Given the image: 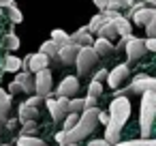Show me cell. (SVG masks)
<instances>
[{
    "instance_id": "obj_25",
    "label": "cell",
    "mask_w": 156,
    "mask_h": 146,
    "mask_svg": "<svg viewBox=\"0 0 156 146\" xmlns=\"http://www.w3.org/2000/svg\"><path fill=\"white\" fill-rule=\"evenodd\" d=\"M103 24H105V17H103V13H96V15L90 20V24H88L86 28H88V32H90V35H94V32H98V28H101Z\"/></svg>"
},
{
    "instance_id": "obj_41",
    "label": "cell",
    "mask_w": 156,
    "mask_h": 146,
    "mask_svg": "<svg viewBox=\"0 0 156 146\" xmlns=\"http://www.w3.org/2000/svg\"><path fill=\"white\" fill-rule=\"evenodd\" d=\"M15 5V0H0V9H9Z\"/></svg>"
},
{
    "instance_id": "obj_28",
    "label": "cell",
    "mask_w": 156,
    "mask_h": 146,
    "mask_svg": "<svg viewBox=\"0 0 156 146\" xmlns=\"http://www.w3.org/2000/svg\"><path fill=\"white\" fill-rule=\"evenodd\" d=\"M126 7H133V0H107V9L111 11H120Z\"/></svg>"
},
{
    "instance_id": "obj_38",
    "label": "cell",
    "mask_w": 156,
    "mask_h": 146,
    "mask_svg": "<svg viewBox=\"0 0 156 146\" xmlns=\"http://www.w3.org/2000/svg\"><path fill=\"white\" fill-rule=\"evenodd\" d=\"M88 146H111V144H107L103 137H98V140H90V142H88Z\"/></svg>"
},
{
    "instance_id": "obj_30",
    "label": "cell",
    "mask_w": 156,
    "mask_h": 146,
    "mask_svg": "<svg viewBox=\"0 0 156 146\" xmlns=\"http://www.w3.org/2000/svg\"><path fill=\"white\" fill-rule=\"evenodd\" d=\"M79 116H81V114H66V118L62 120V131H71V129L79 122Z\"/></svg>"
},
{
    "instance_id": "obj_6",
    "label": "cell",
    "mask_w": 156,
    "mask_h": 146,
    "mask_svg": "<svg viewBox=\"0 0 156 146\" xmlns=\"http://www.w3.org/2000/svg\"><path fill=\"white\" fill-rule=\"evenodd\" d=\"M49 62H51V60H49L45 54H41V52L26 54V58H22V71H30V73L34 75V73H39V71L47 69Z\"/></svg>"
},
{
    "instance_id": "obj_12",
    "label": "cell",
    "mask_w": 156,
    "mask_h": 146,
    "mask_svg": "<svg viewBox=\"0 0 156 146\" xmlns=\"http://www.w3.org/2000/svg\"><path fill=\"white\" fill-rule=\"evenodd\" d=\"M71 43H75L77 47H88V45H92V43H94V37L88 32V28H86V26H81L77 32H73V35H71Z\"/></svg>"
},
{
    "instance_id": "obj_43",
    "label": "cell",
    "mask_w": 156,
    "mask_h": 146,
    "mask_svg": "<svg viewBox=\"0 0 156 146\" xmlns=\"http://www.w3.org/2000/svg\"><path fill=\"white\" fill-rule=\"evenodd\" d=\"M2 146H11V144H2Z\"/></svg>"
},
{
    "instance_id": "obj_22",
    "label": "cell",
    "mask_w": 156,
    "mask_h": 146,
    "mask_svg": "<svg viewBox=\"0 0 156 146\" xmlns=\"http://www.w3.org/2000/svg\"><path fill=\"white\" fill-rule=\"evenodd\" d=\"M51 41L56 43V45H66V43H71V35L69 32H64L62 28H54L51 30Z\"/></svg>"
},
{
    "instance_id": "obj_21",
    "label": "cell",
    "mask_w": 156,
    "mask_h": 146,
    "mask_svg": "<svg viewBox=\"0 0 156 146\" xmlns=\"http://www.w3.org/2000/svg\"><path fill=\"white\" fill-rule=\"evenodd\" d=\"M2 69H5L7 73H20V71H22V58H17V56H13V54H7Z\"/></svg>"
},
{
    "instance_id": "obj_39",
    "label": "cell",
    "mask_w": 156,
    "mask_h": 146,
    "mask_svg": "<svg viewBox=\"0 0 156 146\" xmlns=\"http://www.w3.org/2000/svg\"><path fill=\"white\" fill-rule=\"evenodd\" d=\"M92 2H94V7H96L98 11H105V9H107V0H92Z\"/></svg>"
},
{
    "instance_id": "obj_31",
    "label": "cell",
    "mask_w": 156,
    "mask_h": 146,
    "mask_svg": "<svg viewBox=\"0 0 156 146\" xmlns=\"http://www.w3.org/2000/svg\"><path fill=\"white\" fill-rule=\"evenodd\" d=\"M101 95H103V84L92 80V82L88 84V97H94V99H98Z\"/></svg>"
},
{
    "instance_id": "obj_15",
    "label": "cell",
    "mask_w": 156,
    "mask_h": 146,
    "mask_svg": "<svg viewBox=\"0 0 156 146\" xmlns=\"http://www.w3.org/2000/svg\"><path fill=\"white\" fill-rule=\"evenodd\" d=\"M17 118H20L22 125L28 122V120H37V118H39V107H32V105H28V103H22V105L17 107Z\"/></svg>"
},
{
    "instance_id": "obj_24",
    "label": "cell",
    "mask_w": 156,
    "mask_h": 146,
    "mask_svg": "<svg viewBox=\"0 0 156 146\" xmlns=\"http://www.w3.org/2000/svg\"><path fill=\"white\" fill-rule=\"evenodd\" d=\"M115 146H156V137H139V140H126V142H118Z\"/></svg>"
},
{
    "instance_id": "obj_34",
    "label": "cell",
    "mask_w": 156,
    "mask_h": 146,
    "mask_svg": "<svg viewBox=\"0 0 156 146\" xmlns=\"http://www.w3.org/2000/svg\"><path fill=\"white\" fill-rule=\"evenodd\" d=\"M107 73H109L107 69H98V71L94 73V77H92V80H94V82H101V84H103V82L107 80Z\"/></svg>"
},
{
    "instance_id": "obj_7",
    "label": "cell",
    "mask_w": 156,
    "mask_h": 146,
    "mask_svg": "<svg viewBox=\"0 0 156 146\" xmlns=\"http://www.w3.org/2000/svg\"><path fill=\"white\" fill-rule=\"evenodd\" d=\"M96 60H98V56H96V52L92 50V45L81 47L79 54H77V60H75V65H77V73H79V75L90 73V69L96 65Z\"/></svg>"
},
{
    "instance_id": "obj_13",
    "label": "cell",
    "mask_w": 156,
    "mask_h": 146,
    "mask_svg": "<svg viewBox=\"0 0 156 146\" xmlns=\"http://www.w3.org/2000/svg\"><path fill=\"white\" fill-rule=\"evenodd\" d=\"M154 11H156V9H152V7H143V9H137L130 17H133V22H135L137 26H143V28H145V26L152 22Z\"/></svg>"
},
{
    "instance_id": "obj_2",
    "label": "cell",
    "mask_w": 156,
    "mask_h": 146,
    "mask_svg": "<svg viewBox=\"0 0 156 146\" xmlns=\"http://www.w3.org/2000/svg\"><path fill=\"white\" fill-rule=\"evenodd\" d=\"M154 118H156V92L147 90L141 95V103H139V129L143 140L152 133Z\"/></svg>"
},
{
    "instance_id": "obj_32",
    "label": "cell",
    "mask_w": 156,
    "mask_h": 146,
    "mask_svg": "<svg viewBox=\"0 0 156 146\" xmlns=\"http://www.w3.org/2000/svg\"><path fill=\"white\" fill-rule=\"evenodd\" d=\"M5 43H7V50H11V52L20 50V37H17L15 32H9L7 39H5Z\"/></svg>"
},
{
    "instance_id": "obj_9",
    "label": "cell",
    "mask_w": 156,
    "mask_h": 146,
    "mask_svg": "<svg viewBox=\"0 0 156 146\" xmlns=\"http://www.w3.org/2000/svg\"><path fill=\"white\" fill-rule=\"evenodd\" d=\"M77 90H79V80L75 77V75H66L58 86H56V97H69V99H73V97H77Z\"/></svg>"
},
{
    "instance_id": "obj_16",
    "label": "cell",
    "mask_w": 156,
    "mask_h": 146,
    "mask_svg": "<svg viewBox=\"0 0 156 146\" xmlns=\"http://www.w3.org/2000/svg\"><path fill=\"white\" fill-rule=\"evenodd\" d=\"M45 107H47V112L51 114V120H56V122H62V120L66 118V114L60 110V105H58L56 97H49V99H45Z\"/></svg>"
},
{
    "instance_id": "obj_29",
    "label": "cell",
    "mask_w": 156,
    "mask_h": 146,
    "mask_svg": "<svg viewBox=\"0 0 156 146\" xmlns=\"http://www.w3.org/2000/svg\"><path fill=\"white\" fill-rule=\"evenodd\" d=\"M7 15H9L11 24H22V22H24V15H22V11H20V9H17L15 5L7 9Z\"/></svg>"
},
{
    "instance_id": "obj_4",
    "label": "cell",
    "mask_w": 156,
    "mask_h": 146,
    "mask_svg": "<svg viewBox=\"0 0 156 146\" xmlns=\"http://www.w3.org/2000/svg\"><path fill=\"white\" fill-rule=\"evenodd\" d=\"M51 90H54V77H51V71L49 69H43L39 73H34V92L43 99H49L51 97Z\"/></svg>"
},
{
    "instance_id": "obj_36",
    "label": "cell",
    "mask_w": 156,
    "mask_h": 146,
    "mask_svg": "<svg viewBox=\"0 0 156 146\" xmlns=\"http://www.w3.org/2000/svg\"><path fill=\"white\" fill-rule=\"evenodd\" d=\"M92 107H96V99L94 97H83V110H92Z\"/></svg>"
},
{
    "instance_id": "obj_1",
    "label": "cell",
    "mask_w": 156,
    "mask_h": 146,
    "mask_svg": "<svg viewBox=\"0 0 156 146\" xmlns=\"http://www.w3.org/2000/svg\"><path fill=\"white\" fill-rule=\"evenodd\" d=\"M130 112H133V105L128 101V97H113L109 101V122L105 125V142L115 146L122 135V127L126 125V120L130 118Z\"/></svg>"
},
{
    "instance_id": "obj_11",
    "label": "cell",
    "mask_w": 156,
    "mask_h": 146,
    "mask_svg": "<svg viewBox=\"0 0 156 146\" xmlns=\"http://www.w3.org/2000/svg\"><path fill=\"white\" fill-rule=\"evenodd\" d=\"M79 50H81V47H77L75 43H66V45H62V47L58 50V62H62V65H75Z\"/></svg>"
},
{
    "instance_id": "obj_5",
    "label": "cell",
    "mask_w": 156,
    "mask_h": 146,
    "mask_svg": "<svg viewBox=\"0 0 156 146\" xmlns=\"http://www.w3.org/2000/svg\"><path fill=\"white\" fill-rule=\"evenodd\" d=\"M124 39V52H126V58H128V62H133V60H139L147 50H145V39H139V37H135V35H130V37H122Z\"/></svg>"
},
{
    "instance_id": "obj_19",
    "label": "cell",
    "mask_w": 156,
    "mask_h": 146,
    "mask_svg": "<svg viewBox=\"0 0 156 146\" xmlns=\"http://www.w3.org/2000/svg\"><path fill=\"white\" fill-rule=\"evenodd\" d=\"M58 50H60V45H56L51 39H49V41H43L41 47H39V52L45 54V56H47L49 60H54V62H58Z\"/></svg>"
},
{
    "instance_id": "obj_10",
    "label": "cell",
    "mask_w": 156,
    "mask_h": 146,
    "mask_svg": "<svg viewBox=\"0 0 156 146\" xmlns=\"http://www.w3.org/2000/svg\"><path fill=\"white\" fill-rule=\"evenodd\" d=\"M128 80V65L126 62H122V65H118V67H113L109 73H107V84H109V88H113V90H118L120 88V84H124Z\"/></svg>"
},
{
    "instance_id": "obj_27",
    "label": "cell",
    "mask_w": 156,
    "mask_h": 146,
    "mask_svg": "<svg viewBox=\"0 0 156 146\" xmlns=\"http://www.w3.org/2000/svg\"><path fill=\"white\" fill-rule=\"evenodd\" d=\"M81 112H83V99L81 97L69 99V114H81Z\"/></svg>"
},
{
    "instance_id": "obj_42",
    "label": "cell",
    "mask_w": 156,
    "mask_h": 146,
    "mask_svg": "<svg viewBox=\"0 0 156 146\" xmlns=\"http://www.w3.org/2000/svg\"><path fill=\"white\" fill-rule=\"evenodd\" d=\"M66 146H79V144H66Z\"/></svg>"
},
{
    "instance_id": "obj_18",
    "label": "cell",
    "mask_w": 156,
    "mask_h": 146,
    "mask_svg": "<svg viewBox=\"0 0 156 146\" xmlns=\"http://www.w3.org/2000/svg\"><path fill=\"white\" fill-rule=\"evenodd\" d=\"M92 50L96 52V56H109L111 52H113V43L111 41H107V39H96L94 43H92Z\"/></svg>"
},
{
    "instance_id": "obj_14",
    "label": "cell",
    "mask_w": 156,
    "mask_h": 146,
    "mask_svg": "<svg viewBox=\"0 0 156 146\" xmlns=\"http://www.w3.org/2000/svg\"><path fill=\"white\" fill-rule=\"evenodd\" d=\"M111 24L115 26V30H118L120 37H130V35H133V24L128 22L126 15H120V13H118V15L111 20Z\"/></svg>"
},
{
    "instance_id": "obj_26",
    "label": "cell",
    "mask_w": 156,
    "mask_h": 146,
    "mask_svg": "<svg viewBox=\"0 0 156 146\" xmlns=\"http://www.w3.org/2000/svg\"><path fill=\"white\" fill-rule=\"evenodd\" d=\"M17 146H49L41 137H20L17 135Z\"/></svg>"
},
{
    "instance_id": "obj_17",
    "label": "cell",
    "mask_w": 156,
    "mask_h": 146,
    "mask_svg": "<svg viewBox=\"0 0 156 146\" xmlns=\"http://www.w3.org/2000/svg\"><path fill=\"white\" fill-rule=\"evenodd\" d=\"M9 110H11V95L0 88V125L9 118Z\"/></svg>"
},
{
    "instance_id": "obj_35",
    "label": "cell",
    "mask_w": 156,
    "mask_h": 146,
    "mask_svg": "<svg viewBox=\"0 0 156 146\" xmlns=\"http://www.w3.org/2000/svg\"><path fill=\"white\" fill-rule=\"evenodd\" d=\"M43 101H45L43 97H39V95H34V97H30V99H26L24 103H28V105H32V107H39V105H41Z\"/></svg>"
},
{
    "instance_id": "obj_3",
    "label": "cell",
    "mask_w": 156,
    "mask_h": 146,
    "mask_svg": "<svg viewBox=\"0 0 156 146\" xmlns=\"http://www.w3.org/2000/svg\"><path fill=\"white\" fill-rule=\"evenodd\" d=\"M156 92V77L152 75H145V73H139L133 77V82L126 86V88H118L115 90V97H124V92H133V95H143V92Z\"/></svg>"
},
{
    "instance_id": "obj_40",
    "label": "cell",
    "mask_w": 156,
    "mask_h": 146,
    "mask_svg": "<svg viewBox=\"0 0 156 146\" xmlns=\"http://www.w3.org/2000/svg\"><path fill=\"white\" fill-rule=\"evenodd\" d=\"M98 122H101V125H107V122H109V114H107V112H101V114H98Z\"/></svg>"
},
{
    "instance_id": "obj_23",
    "label": "cell",
    "mask_w": 156,
    "mask_h": 146,
    "mask_svg": "<svg viewBox=\"0 0 156 146\" xmlns=\"http://www.w3.org/2000/svg\"><path fill=\"white\" fill-rule=\"evenodd\" d=\"M37 133H39V125H37V120H28V122L22 125L20 137H37Z\"/></svg>"
},
{
    "instance_id": "obj_44",
    "label": "cell",
    "mask_w": 156,
    "mask_h": 146,
    "mask_svg": "<svg viewBox=\"0 0 156 146\" xmlns=\"http://www.w3.org/2000/svg\"><path fill=\"white\" fill-rule=\"evenodd\" d=\"M0 15H2V9H0Z\"/></svg>"
},
{
    "instance_id": "obj_20",
    "label": "cell",
    "mask_w": 156,
    "mask_h": 146,
    "mask_svg": "<svg viewBox=\"0 0 156 146\" xmlns=\"http://www.w3.org/2000/svg\"><path fill=\"white\" fill-rule=\"evenodd\" d=\"M101 39H107V41H113V39H118L120 35H118V30H115V26L111 24V22H105L101 28H98V32H96Z\"/></svg>"
},
{
    "instance_id": "obj_8",
    "label": "cell",
    "mask_w": 156,
    "mask_h": 146,
    "mask_svg": "<svg viewBox=\"0 0 156 146\" xmlns=\"http://www.w3.org/2000/svg\"><path fill=\"white\" fill-rule=\"evenodd\" d=\"M13 92H34V75L30 71H20L9 84V95Z\"/></svg>"
},
{
    "instance_id": "obj_33",
    "label": "cell",
    "mask_w": 156,
    "mask_h": 146,
    "mask_svg": "<svg viewBox=\"0 0 156 146\" xmlns=\"http://www.w3.org/2000/svg\"><path fill=\"white\" fill-rule=\"evenodd\" d=\"M145 35H147V39H156V11H154L152 22L145 26Z\"/></svg>"
},
{
    "instance_id": "obj_37",
    "label": "cell",
    "mask_w": 156,
    "mask_h": 146,
    "mask_svg": "<svg viewBox=\"0 0 156 146\" xmlns=\"http://www.w3.org/2000/svg\"><path fill=\"white\" fill-rule=\"evenodd\" d=\"M145 50L156 54V39H145Z\"/></svg>"
}]
</instances>
